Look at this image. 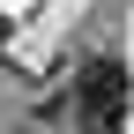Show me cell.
<instances>
[{"mask_svg": "<svg viewBox=\"0 0 134 134\" xmlns=\"http://www.w3.org/2000/svg\"><path fill=\"white\" fill-rule=\"evenodd\" d=\"M75 104H82V127H119V112H127V67L112 60V52L82 60V75H75Z\"/></svg>", "mask_w": 134, "mask_h": 134, "instance_id": "6da1fadb", "label": "cell"}, {"mask_svg": "<svg viewBox=\"0 0 134 134\" xmlns=\"http://www.w3.org/2000/svg\"><path fill=\"white\" fill-rule=\"evenodd\" d=\"M82 134H119V127H82Z\"/></svg>", "mask_w": 134, "mask_h": 134, "instance_id": "7a4b0ae2", "label": "cell"}]
</instances>
